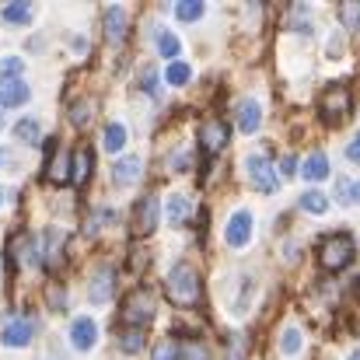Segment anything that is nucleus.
Instances as JSON below:
<instances>
[{"instance_id": "obj_27", "label": "nucleus", "mask_w": 360, "mask_h": 360, "mask_svg": "<svg viewBox=\"0 0 360 360\" xmlns=\"http://www.w3.org/2000/svg\"><path fill=\"white\" fill-rule=\"evenodd\" d=\"M207 14V4L203 0H182V4H175V18L179 21H200Z\"/></svg>"}, {"instance_id": "obj_4", "label": "nucleus", "mask_w": 360, "mask_h": 360, "mask_svg": "<svg viewBox=\"0 0 360 360\" xmlns=\"http://www.w3.org/2000/svg\"><path fill=\"white\" fill-rule=\"evenodd\" d=\"M350 105H354L350 91H347L343 84H329V88L322 91V98H319V116L326 122H343L350 116Z\"/></svg>"}, {"instance_id": "obj_1", "label": "nucleus", "mask_w": 360, "mask_h": 360, "mask_svg": "<svg viewBox=\"0 0 360 360\" xmlns=\"http://www.w3.org/2000/svg\"><path fill=\"white\" fill-rule=\"evenodd\" d=\"M165 290H168V297H172L175 304H186V308L196 304V301H200V273H196V266L175 262V266L168 269Z\"/></svg>"}, {"instance_id": "obj_18", "label": "nucleus", "mask_w": 360, "mask_h": 360, "mask_svg": "<svg viewBox=\"0 0 360 360\" xmlns=\"http://www.w3.org/2000/svg\"><path fill=\"white\" fill-rule=\"evenodd\" d=\"M0 98H4V105H7V109H18V105H25V102L32 98V88L18 77V81H7V84L0 88Z\"/></svg>"}, {"instance_id": "obj_23", "label": "nucleus", "mask_w": 360, "mask_h": 360, "mask_svg": "<svg viewBox=\"0 0 360 360\" xmlns=\"http://www.w3.org/2000/svg\"><path fill=\"white\" fill-rule=\"evenodd\" d=\"M63 255V231L60 228H46V266H56Z\"/></svg>"}, {"instance_id": "obj_7", "label": "nucleus", "mask_w": 360, "mask_h": 360, "mask_svg": "<svg viewBox=\"0 0 360 360\" xmlns=\"http://www.w3.org/2000/svg\"><path fill=\"white\" fill-rule=\"evenodd\" d=\"M252 210H235L231 217H228V228H224V241L231 245V248H245L248 241H252Z\"/></svg>"}, {"instance_id": "obj_19", "label": "nucleus", "mask_w": 360, "mask_h": 360, "mask_svg": "<svg viewBox=\"0 0 360 360\" xmlns=\"http://www.w3.org/2000/svg\"><path fill=\"white\" fill-rule=\"evenodd\" d=\"M301 175H304L308 182H322V179H329V158H326L322 150L308 154L304 165H301Z\"/></svg>"}, {"instance_id": "obj_25", "label": "nucleus", "mask_w": 360, "mask_h": 360, "mask_svg": "<svg viewBox=\"0 0 360 360\" xmlns=\"http://www.w3.org/2000/svg\"><path fill=\"white\" fill-rule=\"evenodd\" d=\"M301 210H308V214L322 217V214L329 210V196H326V193H319V189H308V193L301 196Z\"/></svg>"}, {"instance_id": "obj_33", "label": "nucleus", "mask_w": 360, "mask_h": 360, "mask_svg": "<svg viewBox=\"0 0 360 360\" xmlns=\"http://www.w3.org/2000/svg\"><path fill=\"white\" fill-rule=\"evenodd\" d=\"M179 360H210V354H207V347H203V343L186 340V343L179 347Z\"/></svg>"}, {"instance_id": "obj_3", "label": "nucleus", "mask_w": 360, "mask_h": 360, "mask_svg": "<svg viewBox=\"0 0 360 360\" xmlns=\"http://www.w3.org/2000/svg\"><path fill=\"white\" fill-rule=\"evenodd\" d=\"M150 319H154V297L147 294V287H136L133 294H126V301H122V322L129 329H140Z\"/></svg>"}, {"instance_id": "obj_32", "label": "nucleus", "mask_w": 360, "mask_h": 360, "mask_svg": "<svg viewBox=\"0 0 360 360\" xmlns=\"http://www.w3.org/2000/svg\"><path fill=\"white\" fill-rule=\"evenodd\" d=\"M140 347H143V333H140V329H120L122 354H140Z\"/></svg>"}, {"instance_id": "obj_17", "label": "nucleus", "mask_w": 360, "mask_h": 360, "mask_svg": "<svg viewBox=\"0 0 360 360\" xmlns=\"http://www.w3.org/2000/svg\"><path fill=\"white\" fill-rule=\"evenodd\" d=\"M46 175L53 179V182H70V165H67V158L56 150V143H49L46 147Z\"/></svg>"}, {"instance_id": "obj_22", "label": "nucleus", "mask_w": 360, "mask_h": 360, "mask_svg": "<svg viewBox=\"0 0 360 360\" xmlns=\"http://www.w3.org/2000/svg\"><path fill=\"white\" fill-rule=\"evenodd\" d=\"M165 81H168L172 88H182V84H189V81H193V67H189L186 60H175V63H168V67H165Z\"/></svg>"}, {"instance_id": "obj_21", "label": "nucleus", "mask_w": 360, "mask_h": 360, "mask_svg": "<svg viewBox=\"0 0 360 360\" xmlns=\"http://www.w3.org/2000/svg\"><path fill=\"white\" fill-rule=\"evenodd\" d=\"M0 21H7V25H25V21H32V4H25V0L4 4V7H0Z\"/></svg>"}, {"instance_id": "obj_31", "label": "nucleus", "mask_w": 360, "mask_h": 360, "mask_svg": "<svg viewBox=\"0 0 360 360\" xmlns=\"http://www.w3.org/2000/svg\"><path fill=\"white\" fill-rule=\"evenodd\" d=\"M91 112H95L91 98H81V102H74V105H70V122L81 129V126H88V122H91Z\"/></svg>"}, {"instance_id": "obj_11", "label": "nucleus", "mask_w": 360, "mask_h": 360, "mask_svg": "<svg viewBox=\"0 0 360 360\" xmlns=\"http://www.w3.org/2000/svg\"><path fill=\"white\" fill-rule=\"evenodd\" d=\"M28 340H32V322L28 319H7L4 322V329H0V343L4 347L21 350V347H28Z\"/></svg>"}, {"instance_id": "obj_8", "label": "nucleus", "mask_w": 360, "mask_h": 360, "mask_svg": "<svg viewBox=\"0 0 360 360\" xmlns=\"http://www.w3.org/2000/svg\"><path fill=\"white\" fill-rule=\"evenodd\" d=\"M158 221H161V200L147 193V196L136 203L133 231H136V235H150V231H158Z\"/></svg>"}, {"instance_id": "obj_36", "label": "nucleus", "mask_w": 360, "mask_h": 360, "mask_svg": "<svg viewBox=\"0 0 360 360\" xmlns=\"http://www.w3.org/2000/svg\"><path fill=\"white\" fill-rule=\"evenodd\" d=\"M340 200L343 203H360V179L357 182H347V179L340 182Z\"/></svg>"}, {"instance_id": "obj_16", "label": "nucleus", "mask_w": 360, "mask_h": 360, "mask_svg": "<svg viewBox=\"0 0 360 360\" xmlns=\"http://www.w3.org/2000/svg\"><path fill=\"white\" fill-rule=\"evenodd\" d=\"M91 168H95V154H91L88 147H77L74 158H70V182L81 186V182L91 175Z\"/></svg>"}, {"instance_id": "obj_15", "label": "nucleus", "mask_w": 360, "mask_h": 360, "mask_svg": "<svg viewBox=\"0 0 360 360\" xmlns=\"http://www.w3.org/2000/svg\"><path fill=\"white\" fill-rule=\"evenodd\" d=\"M154 42H158V53L165 56V60H179V53H182V42H179V35L172 32V28H165V25H158L154 28Z\"/></svg>"}, {"instance_id": "obj_13", "label": "nucleus", "mask_w": 360, "mask_h": 360, "mask_svg": "<svg viewBox=\"0 0 360 360\" xmlns=\"http://www.w3.org/2000/svg\"><path fill=\"white\" fill-rule=\"evenodd\" d=\"M140 172H143V161H140L136 154H126L122 161H116L112 179H116V186H133V182L140 179Z\"/></svg>"}, {"instance_id": "obj_9", "label": "nucleus", "mask_w": 360, "mask_h": 360, "mask_svg": "<svg viewBox=\"0 0 360 360\" xmlns=\"http://www.w3.org/2000/svg\"><path fill=\"white\" fill-rule=\"evenodd\" d=\"M112 290H116V269L112 266H98L91 273V283H88L91 304H109L112 301Z\"/></svg>"}, {"instance_id": "obj_39", "label": "nucleus", "mask_w": 360, "mask_h": 360, "mask_svg": "<svg viewBox=\"0 0 360 360\" xmlns=\"http://www.w3.org/2000/svg\"><path fill=\"white\" fill-rule=\"evenodd\" d=\"M158 77H154V70H143V91H150V95H158Z\"/></svg>"}, {"instance_id": "obj_6", "label": "nucleus", "mask_w": 360, "mask_h": 360, "mask_svg": "<svg viewBox=\"0 0 360 360\" xmlns=\"http://www.w3.org/2000/svg\"><path fill=\"white\" fill-rule=\"evenodd\" d=\"M70 347L77 350V354H91L95 347H98V326H95V319L91 315H81V319H74L70 322Z\"/></svg>"}, {"instance_id": "obj_5", "label": "nucleus", "mask_w": 360, "mask_h": 360, "mask_svg": "<svg viewBox=\"0 0 360 360\" xmlns=\"http://www.w3.org/2000/svg\"><path fill=\"white\" fill-rule=\"evenodd\" d=\"M245 175H248L252 189H259V193H276V186H280V179H276L266 154H248L245 158Z\"/></svg>"}, {"instance_id": "obj_24", "label": "nucleus", "mask_w": 360, "mask_h": 360, "mask_svg": "<svg viewBox=\"0 0 360 360\" xmlns=\"http://www.w3.org/2000/svg\"><path fill=\"white\" fill-rule=\"evenodd\" d=\"M39 133H42V129H39V120H35V116H25V120L14 122V140H18V143H35Z\"/></svg>"}, {"instance_id": "obj_20", "label": "nucleus", "mask_w": 360, "mask_h": 360, "mask_svg": "<svg viewBox=\"0 0 360 360\" xmlns=\"http://www.w3.org/2000/svg\"><path fill=\"white\" fill-rule=\"evenodd\" d=\"M126 140H129V133H126V126H122L120 120L109 122L105 126V136H102V147L109 150V154H120L122 147H126Z\"/></svg>"}, {"instance_id": "obj_38", "label": "nucleus", "mask_w": 360, "mask_h": 360, "mask_svg": "<svg viewBox=\"0 0 360 360\" xmlns=\"http://www.w3.org/2000/svg\"><path fill=\"white\" fill-rule=\"evenodd\" d=\"M347 158H350V161H360V129L354 133V140H350V147H347Z\"/></svg>"}, {"instance_id": "obj_14", "label": "nucleus", "mask_w": 360, "mask_h": 360, "mask_svg": "<svg viewBox=\"0 0 360 360\" xmlns=\"http://www.w3.org/2000/svg\"><path fill=\"white\" fill-rule=\"evenodd\" d=\"M262 122V105L255 98H241L238 102V129L241 133H255Z\"/></svg>"}, {"instance_id": "obj_29", "label": "nucleus", "mask_w": 360, "mask_h": 360, "mask_svg": "<svg viewBox=\"0 0 360 360\" xmlns=\"http://www.w3.org/2000/svg\"><path fill=\"white\" fill-rule=\"evenodd\" d=\"M46 304H49V311H67V287L46 283Z\"/></svg>"}, {"instance_id": "obj_12", "label": "nucleus", "mask_w": 360, "mask_h": 360, "mask_svg": "<svg viewBox=\"0 0 360 360\" xmlns=\"http://www.w3.org/2000/svg\"><path fill=\"white\" fill-rule=\"evenodd\" d=\"M102 25H105V39H109L112 46L126 39V11H122L120 4L105 7V14H102Z\"/></svg>"}, {"instance_id": "obj_43", "label": "nucleus", "mask_w": 360, "mask_h": 360, "mask_svg": "<svg viewBox=\"0 0 360 360\" xmlns=\"http://www.w3.org/2000/svg\"><path fill=\"white\" fill-rule=\"evenodd\" d=\"M0 165H4V150H0Z\"/></svg>"}, {"instance_id": "obj_41", "label": "nucleus", "mask_w": 360, "mask_h": 360, "mask_svg": "<svg viewBox=\"0 0 360 360\" xmlns=\"http://www.w3.org/2000/svg\"><path fill=\"white\" fill-rule=\"evenodd\" d=\"M0 129H4V98H0Z\"/></svg>"}, {"instance_id": "obj_28", "label": "nucleus", "mask_w": 360, "mask_h": 360, "mask_svg": "<svg viewBox=\"0 0 360 360\" xmlns=\"http://www.w3.org/2000/svg\"><path fill=\"white\" fill-rule=\"evenodd\" d=\"M280 350H283V357H297L301 354V329L297 326H287L280 333Z\"/></svg>"}, {"instance_id": "obj_26", "label": "nucleus", "mask_w": 360, "mask_h": 360, "mask_svg": "<svg viewBox=\"0 0 360 360\" xmlns=\"http://www.w3.org/2000/svg\"><path fill=\"white\" fill-rule=\"evenodd\" d=\"M165 217H168V221H172V224L179 228V224H182V221L189 217V200H186V196H179V193H175V196H168Z\"/></svg>"}, {"instance_id": "obj_35", "label": "nucleus", "mask_w": 360, "mask_h": 360, "mask_svg": "<svg viewBox=\"0 0 360 360\" xmlns=\"http://www.w3.org/2000/svg\"><path fill=\"white\" fill-rule=\"evenodd\" d=\"M340 21H343L350 32H360V4H343V7H340Z\"/></svg>"}, {"instance_id": "obj_10", "label": "nucleus", "mask_w": 360, "mask_h": 360, "mask_svg": "<svg viewBox=\"0 0 360 360\" xmlns=\"http://www.w3.org/2000/svg\"><path fill=\"white\" fill-rule=\"evenodd\" d=\"M228 140H231V129H228V122L207 120L203 126H200V143H203V150H207V154H221Z\"/></svg>"}, {"instance_id": "obj_30", "label": "nucleus", "mask_w": 360, "mask_h": 360, "mask_svg": "<svg viewBox=\"0 0 360 360\" xmlns=\"http://www.w3.org/2000/svg\"><path fill=\"white\" fill-rule=\"evenodd\" d=\"M21 70H25V60H21V56H4V60H0V81H4V84H7V81H18Z\"/></svg>"}, {"instance_id": "obj_37", "label": "nucleus", "mask_w": 360, "mask_h": 360, "mask_svg": "<svg viewBox=\"0 0 360 360\" xmlns=\"http://www.w3.org/2000/svg\"><path fill=\"white\" fill-rule=\"evenodd\" d=\"M294 168H297V158H294V154H287V158L280 161V175H287V179H290V175H294Z\"/></svg>"}, {"instance_id": "obj_34", "label": "nucleus", "mask_w": 360, "mask_h": 360, "mask_svg": "<svg viewBox=\"0 0 360 360\" xmlns=\"http://www.w3.org/2000/svg\"><path fill=\"white\" fill-rule=\"evenodd\" d=\"M150 360H179V343H175V340H158Z\"/></svg>"}, {"instance_id": "obj_2", "label": "nucleus", "mask_w": 360, "mask_h": 360, "mask_svg": "<svg viewBox=\"0 0 360 360\" xmlns=\"http://www.w3.org/2000/svg\"><path fill=\"white\" fill-rule=\"evenodd\" d=\"M357 248H354V238L347 231H336V235H326L322 245H319V266L336 273V269H347L354 262Z\"/></svg>"}, {"instance_id": "obj_40", "label": "nucleus", "mask_w": 360, "mask_h": 360, "mask_svg": "<svg viewBox=\"0 0 360 360\" xmlns=\"http://www.w3.org/2000/svg\"><path fill=\"white\" fill-rule=\"evenodd\" d=\"M168 165H172V168H186V165H189V158H186V150H179V154H172V158H168Z\"/></svg>"}, {"instance_id": "obj_42", "label": "nucleus", "mask_w": 360, "mask_h": 360, "mask_svg": "<svg viewBox=\"0 0 360 360\" xmlns=\"http://www.w3.org/2000/svg\"><path fill=\"white\" fill-rule=\"evenodd\" d=\"M350 360H360V350H354V354H350Z\"/></svg>"}]
</instances>
